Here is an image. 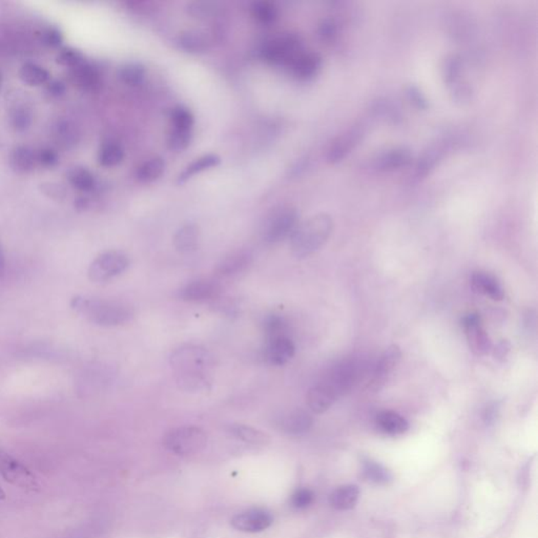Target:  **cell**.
I'll list each match as a JSON object with an SVG mask.
<instances>
[{"label":"cell","instance_id":"6da1fadb","mask_svg":"<svg viewBox=\"0 0 538 538\" xmlns=\"http://www.w3.org/2000/svg\"><path fill=\"white\" fill-rule=\"evenodd\" d=\"M72 308L86 318L91 323L103 327H114L128 323L134 318V309L130 305L119 301L96 299V298L74 297Z\"/></svg>","mask_w":538,"mask_h":538},{"label":"cell","instance_id":"7a4b0ae2","mask_svg":"<svg viewBox=\"0 0 538 538\" xmlns=\"http://www.w3.org/2000/svg\"><path fill=\"white\" fill-rule=\"evenodd\" d=\"M333 221L327 213H318L298 224L291 236V248L293 256L305 258L319 250L326 243Z\"/></svg>","mask_w":538,"mask_h":538},{"label":"cell","instance_id":"3957f363","mask_svg":"<svg viewBox=\"0 0 538 538\" xmlns=\"http://www.w3.org/2000/svg\"><path fill=\"white\" fill-rule=\"evenodd\" d=\"M169 365L176 376H210L213 358L208 350L198 345H183L174 350Z\"/></svg>","mask_w":538,"mask_h":538},{"label":"cell","instance_id":"277c9868","mask_svg":"<svg viewBox=\"0 0 538 538\" xmlns=\"http://www.w3.org/2000/svg\"><path fill=\"white\" fill-rule=\"evenodd\" d=\"M303 51L299 36L281 34L264 43L261 49V57L269 65L289 67Z\"/></svg>","mask_w":538,"mask_h":538},{"label":"cell","instance_id":"5b68a950","mask_svg":"<svg viewBox=\"0 0 538 538\" xmlns=\"http://www.w3.org/2000/svg\"><path fill=\"white\" fill-rule=\"evenodd\" d=\"M299 224V213L293 206L274 208L263 224L262 236L269 244L279 243L293 235Z\"/></svg>","mask_w":538,"mask_h":538},{"label":"cell","instance_id":"8992f818","mask_svg":"<svg viewBox=\"0 0 538 538\" xmlns=\"http://www.w3.org/2000/svg\"><path fill=\"white\" fill-rule=\"evenodd\" d=\"M208 443V435L201 428L194 426L179 427L165 435V448L178 455H191L200 452Z\"/></svg>","mask_w":538,"mask_h":538},{"label":"cell","instance_id":"52a82bcc","mask_svg":"<svg viewBox=\"0 0 538 538\" xmlns=\"http://www.w3.org/2000/svg\"><path fill=\"white\" fill-rule=\"evenodd\" d=\"M130 267V258L121 250L102 252L91 262L89 278L94 283H106L123 274Z\"/></svg>","mask_w":538,"mask_h":538},{"label":"cell","instance_id":"ba28073f","mask_svg":"<svg viewBox=\"0 0 538 538\" xmlns=\"http://www.w3.org/2000/svg\"><path fill=\"white\" fill-rule=\"evenodd\" d=\"M0 474L8 483L21 488V489H39L38 483L32 472L25 465L0 448Z\"/></svg>","mask_w":538,"mask_h":538},{"label":"cell","instance_id":"9c48e42d","mask_svg":"<svg viewBox=\"0 0 538 538\" xmlns=\"http://www.w3.org/2000/svg\"><path fill=\"white\" fill-rule=\"evenodd\" d=\"M443 75L451 93L457 101H468L471 98V86L464 79V62L461 56L450 55L446 57L443 65Z\"/></svg>","mask_w":538,"mask_h":538},{"label":"cell","instance_id":"30bf717a","mask_svg":"<svg viewBox=\"0 0 538 538\" xmlns=\"http://www.w3.org/2000/svg\"><path fill=\"white\" fill-rule=\"evenodd\" d=\"M272 522L274 518L267 510L254 508L245 510L235 515L232 520V526L241 532L257 533L267 530Z\"/></svg>","mask_w":538,"mask_h":538},{"label":"cell","instance_id":"8fae6325","mask_svg":"<svg viewBox=\"0 0 538 538\" xmlns=\"http://www.w3.org/2000/svg\"><path fill=\"white\" fill-rule=\"evenodd\" d=\"M222 286L213 280H197L179 291V298L186 302H210L221 298Z\"/></svg>","mask_w":538,"mask_h":538},{"label":"cell","instance_id":"7c38bea8","mask_svg":"<svg viewBox=\"0 0 538 538\" xmlns=\"http://www.w3.org/2000/svg\"><path fill=\"white\" fill-rule=\"evenodd\" d=\"M69 79L74 86L86 93H97L101 90L103 84L101 72L97 65L86 60L69 69Z\"/></svg>","mask_w":538,"mask_h":538},{"label":"cell","instance_id":"4fadbf2b","mask_svg":"<svg viewBox=\"0 0 538 538\" xmlns=\"http://www.w3.org/2000/svg\"><path fill=\"white\" fill-rule=\"evenodd\" d=\"M296 347L287 335L267 339L264 348V359L274 366H283L295 356Z\"/></svg>","mask_w":538,"mask_h":538},{"label":"cell","instance_id":"5bb4252c","mask_svg":"<svg viewBox=\"0 0 538 538\" xmlns=\"http://www.w3.org/2000/svg\"><path fill=\"white\" fill-rule=\"evenodd\" d=\"M357 376L358 368L356 364L352 361H345L335 366L324 382L327 383L329 386L335 390L337 396H340L354 386Z\"/></svg>","mask_w":538,"mask_h":538},{"label":"cell","instance_id":"9a60e30c","mask_svg":"<svg viewBox=\"0 0 538 538\" xmlns=\"http://www.w3.org/2000/svg\"><path fill=\"white\" fill-rule=\"evenodd\" d=\"M464 327L472 352L478 356L487 354L491 349V341L481 324L478 315H469L464 319Z\"/></svg>","mask_w":538,"mask_h":538},{"label":"cell","instance_id":"2e32d148","mask_svg":"<svg viewBox=\"0 0 538 538\" xmlns=\"http://www.w3.org/2000/svg\"><path fill=\"white\" fill-rule=\"evenodd\" d=\"M362 135L363 130L359 126H354L335 138L328 147L326 155L329 162L337 163L343 160L359 145Z\"/></svg>","mask_w":538,"mask_h":538},{"label":"cell","instance_id":"e0dca14e","mask_svg":"<svg viewBox=\"0 0 538 538\" xmlns=\"http://www.w3.org/2000/svg\"><path fill=\"white\" fill-rule=\"evenodd\" d=\"M252 263V254L248 250H238L222 259L215 272L220 278H230L245 271Z\"/></svg>","mask_w":538,"mask_h":538},{"label":"cell","instance_id":"ac0fdd59","mask_svg":"<svg viewBox=\"0 0 538 538\" xmlns=\"http://www.w3.org/2000/svg\"><path fill=\"white\" fill-rule=\"evenodd\" d=\"M400 357H402V352H400L398 346L392 345L385 350L384 354L381 356L378 364H376V369H374L371 382L374 388L380 389L382 387L386 379L393 372L396 366L400 363Z\"/></svg>","mask_w":538,"mask_h":538},{"label":"cell","instance_id":"d6986e66","mask_svg":"<svg viewBox=\"0 0 538 538\" xmlns=\"http://www.w3.org/2000/svg\"><path fill=\"white\" fill-rule=\"evenodd\" d=\"M321 56L315 52L303 51L298 56L297 60L291 63V73L296 78L300 80H308L317 75L321 69Z\"/></svg>","mask_w":538,"mask_h":538},{"label":"cell","instance_id":"ffe728a7","mask_svg":"<svg viewBox=\"0 0 538 538\" xmlns=\"http://www.w3.org/2000/svg\"><path fill=\"white\" fill-rule=\"evenodd\" d=\"M339 398L335 390L326 382L319 383L309 389L307 393V404L315 413H323L328 410L335 400Z\"/></svg>","mask_w":538,"mask_h":538},{"label":"cell","instance_id":"44dd1931","mask_svg":"<svg viewBox=\"0 0 538 538\" xmlns=\"http://www.w3.org/2000/svg\"><path fill=\"white\" fill-rule=\"evenodd\" d=\"M410 161L411 154L408 150L404 147H393L379 155L374 160V167L379 171H396L400 167H407Z\"/></svg>","mask_w":538,"mask_h":538},{"label":"cell","instance_id":"7402d4cb","mask_svg":"<svg viewBox=\"0 0 538 538\" xmlns=\"http://www.w3.org/2000/svg\"><path fill=\"white\" fill-rule=\"evenodd\" d=\"M9 162L15 173L21 175L29 174L37 165L36 150L28 145H18L11 150Z\"/></svg>","mask_w":538,"mask_h":538},{"label":"cell","instance_id":"603a6c76","mask_svg":"<svg viewBox=\"0 0 538 538\" xmlns=\"http://www.w3.org/2000/svg\"><path fill=\"white\" fill-rule=\"evenodd\" d=\"M199 245L200 230L196 224H185L174 236V246L181 254H191L196 252Z\"/></svg>","mask_w":538,"mask_h":538},{"label":"cell","instance_id":"cb8c5ba5","mask_svg":"<svg viewBox=\"0 0 538 538\" xmlns=\"http://www.w3.org/2000/svg\"><path fill=\"white\" fill-rule=\"evenodd\" d=\"M313 417L308 413L302 409H296L281 420L280 426L287 435H299L307 432L313 426Z\"/></svg>","mask_w":538,"mask_h":538},{"label":"cell","instance_id":"d4e9b609","mask_svg":"<svg viewBox=\"0 0 538 538\" xmlns=\"http://www.w3.org/2000/svg\"><path fill=\"white\" fill-rule=\"evenodd\" d=\"M472 288L476 293L487 296L491 299L500 301L504 299V289L498 280L491 274L486 272H476L471 278Z\"/></svg>","mask_w":538,"mask_h":538},{"label":"cell","instance_id":"484cf974","mask_svg":"<svg viewBox=\"0 0 538 538\" xmlns=\"http://www.w3.org/2000/svg\"><path fill=\"white\" fill-rule=\"evenodd\" d=\"M359 496V490L357 486H341L331 493L330 505L339 511H347L356 506Z\"/></svg>","mask_w":538,"mask_h":538},{"label":"cell","instance_id":"4316f807","mask_svg":"<svg viewBox=\"0 0 538 538\" xmlns=\"http://www.w3.org/2000/svg\"><path fill=\"white\" fill-rule=\"evenodd\" d=\"M376 425L384 433L389 435H400L406 432L409 422L402 415L394 411H383L376 417Z\"/></svg>","mask_w":538,"mask_h":538},{"label":"cell","instance_id":"83f0119b","mask_svg":"<svg viewBox=\"0 0 538 538\" xmlns=\"http://www.w3.org/2000/svg\"><path fill=\"white\" fill-rule=\"evenodd\" d=\"M228 433L240 441L245 442L252 445H267L270 442L269 435L254 427L242 424H232L228 426Z\"/></svg>","mask_w":538,"mask_h":538},{"label":"cell","instance_id":"f1b7e54d","mask_svg":"<svg viewBox=\"0 0 538 538\" xmlns=\"http://www.w3.org/2000/svg\"><path fill=\"white\" fill-rule=\"evenodd\" d=\"M179 45L189 53H204L210 49L211 40L206 33L200 30H186L179 36Z\"/></svg>","mask_w":538,"mask_h":538},{"label":"cell","instance_id":"f546056e","mask_svg":"<svg viewBox=\"0 0 538 538\" xmlns=\"http://www.w3.org/2000/svg\"><path fill=\"white\" fill-rule=\"evenodd\" d=\"M67 176L69 185L80 193L89 194L95 191L97 183L93 173L86 167H72Z\"/></svg>","mask_w":538,"mask_h":538},{"label":"cell","instance_id":"4dcf8cb0","mask_svg":"<svg viewBox=\"0 0 538 538\" xmlns=\"http://www.w3.org/2000/svg\"><path fill=\"white\" fill-rule=\"evenodd\" d=\"M19 79L29 86H40L51 80L49 71L34 62H26L18 72Z\"/></svg>","mask_w":538,"mask_h":538},{"label":"cell","instance_id":"1f68e13d","mask_svg":"<svg viewBox=\"0 0 538 538\" xmlns=\"http://www.w3.org/2000/svg\"><path fill=\"white\" fill-rule=\"evenodd\" d=\"M124 159L123 147L116 141H106L102 143L98 152V162L103 167H114L120 164Z\"/></svg>","mask_w":538,"mask_h":538},{"label":"cell","instance_id":"d6a6232c","mask_svg":"<svg viewBox=\"0 0 538 538\" xmlns=\"http://www.w3.org/2000/svg\"><path fill=\"white\" fill-rule=\"evenodd\" d=\"M221 159L218 155L208 154L206 156L200 157V158L196 159L194 162H191L186 169L180 174L178 177V183H183L185 181L189 180V178L193 177L196 174L201 173V172L210 169L211 167H215L220 164Z\"/></svg>","mask_w":538,"mask_h":538},{"label":"cell","instance_id":"836d02e7","mask_svg":"<svg viewBox=\"0 0 538 538\" xmlns=\"http://www.w3.org/2000/svg\"><path fill=\"white\" fill-rule=\"evenodd\" d=\"M54 137L58 145L69 147L77 142V128L69 120H58L54 125Z\"/></svg>","mask_w":538,"mask_h":538},{"label":"cell","instance_id":"e575fe53","mask_svg":"<svg viewBox=\"0 0 538 538\" xmlns=\"http://www.w3.org/2000/svg\"><path fill=\"white\" fill-rule=\"evenodd\" d=\"M178 387L182 391L189 393H200L211 389L210 376H176Z\"/></svg>","mask_w":538,"mask_h":538},{"label":"cell","instance_id":"d590c367","mask_svg":"<svg viewBox=\"0 0 538 538\" xmlns=\"http://www.w3.org/2000/svg\"><path fill=\"white\" fill-rule=\"evenodd\" d=\"M10 124L16 132H26L33 121L32 111L26 104H16L13 106L9 115Z\"/></svg>","mask_w":538,"mask_h":538},{"label":"cell","instance_id":"8d00e7d4","mask_svg":"<svg viewBox=\"0 0 538 538\" xmlns=\"http://www.w3.org/2000/svg\"><path fill=\"white\" fill-rule=\"evenodd\" d=\"M165 163L161 158H152L145 161L137 169V179L141 182H152L159 179L164 172Z\"/></svg>","mask_w":538,"mask_h":538},{"label":"cell","instance_id":"74e56055","mask_svg":"<svg viewBox=\"0 0 538 538\" xmlns=\"http://www.w3.org/2000/svg\"><path fill=\"white\" fill-rule=\"evenodd\" d=\"M252 13L254 18L262 23H272L279 16L278 8L274 2L261 0L256 1L252 6Z\"/></svg>","mask_w":538,"mask_h":538},{"label":"cell","instance_id":"f35d334b","mask_svg":"<svg viewBox=\"0 0 538 538\" xmlns=\"http://www.w3.org/2000/svg\"><path fill=\"white\" fill-rule=\"evenodd\" d=\"M439 157H441V150L439 147L437 149H429L428 152H426V154L420 159L419 163L415 167L413 179L420 181L426 177L437 164Z\"/></svg>","mask_w":538,"mask_h":538},{"label":"cell","instance_id":"ab89813d","mask_svg":"<svg viewBox=\"0 0 538 538\" xmlns=\"http://www.w3.org/2000/svg\"><path fill=\"white\" fill-rule=\"evenodd\" d=\"M119 78L128 86H138L145 77V69L139 63H128L119 69Z\"/></svg>","mask_w":538,"mask_h":538},{"label":"cell","instance_id":"60d3db41","mask_svg":"<svg viewBox=\"0 0 538 538\" xmlns=\"http://www.w3.org/2000/svg\"><path fill=\"white\" fill-rule=\"evenodd\" d=\"M55 60L57 65L69 67L71 69L82 65L86 60L79 50L74 49L72 47H61L57 55H56Z\"/></svg>","mask_w":538,"mask_h":538},{"label":"cell","instance_id":"b9f144b4","mask_svg":"<svg viewBox=\"0 0 538 538\" xmlns=\"http://www.w3.org/2000/svg\"><path fill=\"white\" fill-rule=\"evenodd\" d=\"M37 37L39 41L45 47H52V49H60L63 43V35L60 28L55 26H47L43 27L37 32Z\"/></svg>","mask_w":538,"mask_h":538},{"label":"cell","instance_id":"7bdbcfd3","mask_svg":"<svg viewBox=\"0 0 538 538\" xmlns=\"http://www.w3.org/2000/svg\"><path fill=\"white\" fill-rule=\"evenodd\" d=\"M363 472L364 476L372 483L383 485V483H388L391 479L388 470L385 469L380 464L374 463V461H366Z\"/></svg>","mask_w":538,"mask_h":538},{"label":"cell","instance_id":"ee69618b","mask_svg":"<svg viewBox=\"0 0 538 538\" xmlns=\"http://www.w3.org/2000/svg\"><path fill=\"white\" fill-rule=\"evenodd\" d=\"M191 130H181L174 128L167 137V145L172 150L181 152L189 147L191 141Z\"/></svg>","mask_w":538,"mask_h":538},{"label":"cell","instance_id":"f6af8a7d","mask_svg":"<svg viewBox=\"0 0 538 538\" xmlns=\"http://www.w3.org/2000/svg\"><path fill=\"white\" fill-rule=\"evenodd\" d=\"M173 126L181 130H191L194 125V115L184 106H176L171 113Z\"/></svg>","mask_w":538,"mask_h":538},{"label":"cell","instance_id":"bcb514c9","mask_svg":"<svg viewBox=\"0 0 538 538\" xmlns=\"http://www.w3.org/2000/svg\"><path fill=\"white\" fill-rule=\"evenodd\" d=\"M263 330H264L267 339L279 337V335H285L286 322L280 315H270L265 318L264 322H263Z\"/></svg>","mask_w":538,"mask_h":538},{"label":"cell","instance_id":"7dc6e473","mask_svg":"<svg viewBox=\"0 0 538 538\" xmlns=\"http://www.w3.org/2000/svg\"><path fill=\"white\" fill-rule=\"evenodd\" d=\"M37 164L43 169H52L60 164V155L57 150L51 147H41L36 150Z\"/></svg>","mask_w":538,"mask_h":538},{"label":"cell","instance_id":"c3c4849f","mask_svg":"<svg viewBox=\"0 0 538 538\" xmlns=\"http://www.w3.org/2000/svg\"><path fill=\"white\" fill-rule=\"evenodd\" d=\"M187 11L191 16L196 17V18H208V17L215 14L217 6L213 2L195 1L189 4Z\"/></svg>","mask_w":538,"mask_h":538},{"label":"cell","instance_id":"681fc988","mask_svg":"<svg viewBox=\"0 0 538 538\" xmlns=\"http://www.w3.org/2000/svg\"><path fill=\"white\" fill-rule=\"evenodd\" d=\"M313 500H315L313 492L306 488H302L291 495V504L296 509H305L313 504Z\"/></svg>","mask_w":538,"mask_h":538},{"label":"cell","instance_id":"f907efd6","mask_svg":"<svg viewBox=\"0 0 538 538\" xmlns=\"http://www.w3.org/2000/svg\"><path fill=\"white\" fill-rule=\"evenodd\" d=\"M40 191L43 195L53 200H63L67 196V189L58 183H43L40 185Z\"/></svg>","mask_w":538,"mask_h":538},{"label":"cell","instance_id":"816d5d0a","mask_svg":"<svg viewBox=\"0 0 538 538\" xmlns=\"http://www.w3.org/2000/svg\"><path fill=\"white\" fill-rule=\"evenodd\" d=\"M45 94L49 96L50 98H60L65 95L67 93V86L65 82L61 80L53 79L50 80L47 84H45Z\"/></svg>","mask_w":538,"mask_h":538},{"label":"cell","instance_id":"f5cc1de1","mask_svg":"<svg viewBox=\"0 0 538 538\" xmlns=\"http://www.w3.org/2000/svg\"><path fill=\"white\" fill-rule=\"evenodd\" d=\"M318 33L323 40H331L337 33V25L332 19H324L319 25Z\"/></svg>","mask_w":538,"mask_h":538},{"label":"cell","instance_id":"db71d44e","mask_svg":"<svg viewBox=\"0 0 538 538\" xmlns=\"http://www.w3.org/2000/svg\"><path fill=\"white\" fill-rule=\"evenodd\" d=\"M408 95L410 96L411 100H413L419 108H427L428 102H427L426 97L422 95V91H420L419 89L415 88V86H410L408 90Z\"/></svg>","mask_w":538,"mask_h":538},{"label":"cell","instance_id":"11a10c76","mask_svg":"<svg viewBox=\"0 0 538 538\" xmlns=\"http://www.w3.org/2000/svg\"><path fill=\"white\" fill-rule=\"evenodd\" d=\"M509 344L507 342H502L495 349V357L498 359L505 358L507 352H509Z\"/></svg>","mask_w":538,"mask_h":538},{"label":"cell","instance_id":"9f6ffc18","mask_svg":"<svg viewBox=\"0 0 538 538\" xmlns=\"http://www.w3.org/2000/svg\"><path fill=\"white\" fill-rule=\"evenodd\" d=\"M89 206H90V200L88 198L79 197L75 200V208L78 211L88 210Z\"/></svg>","mask_w":538,"mask_h":538},{"label":"cell","instance_id":"6f0895ef","mask_svg":"<svg viewBox=\"0 0 538 538\" xmlns=\"http://www.w3.org/2000/svg\"><path fill=\"white\" fill-rule=\"evenodd\" d=\"M4 270H6V258H4V248L0 241V278L4 276Z\"/></svg>","mask_w":538,"mask_h":538},{"label":"cell","instance_id":"680465c9","mask_svg":"<svg viewBox=\"0 0 538 538\" xmlns=\"http://www.w3.org/2000/svg\"><path fill=\"white\" fill-rule=\"evenodd\" d=\"M6 498V493H4V490H2V488L0 487V500H4Z\"/></svg>","mask_w":538,"mask_h":538},{"label":"cell","instance_id":"91938a15","mask_svg":"<svg viewBox=\"0 0 538 538\" xmlns=\"http://www.w3.org/2000/svg\"><path fill=\"white\" fill-rule=\"evenodd\" d=\"M2 86V74L1 72H0V90H1Z\"/></svg>","mask_w":538,"mask_h":538}]
</instances>
